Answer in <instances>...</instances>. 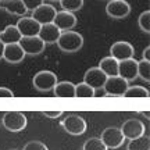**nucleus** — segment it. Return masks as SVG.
<instances>
[{
    "mask_svg": "<svg viewBox=\"0 0 150 150\" xmlns=\"http://www.w3.org/2000/svg\"><path fill=\"white\" fill-rule=\"evenodd\" d=\"M56 43H57L60 50H63L65 53H75L83 46V36L79 32H75L72 29L63 31Z\"/></svg>",
    "mask_w": 150,
    "mask_h": 150,
    "instance_id": "f257e3e1",
    "label": "nucleus"
},
{
    "mask_svg": "<svg viewBox=\"0 0 150 150\" xmlns=\"http://www.w3.org/2000/svg\"><path fill=\"white\" fill-rule=\"evenodd\" d=\"M83 150H108L100 138H89L83 143Z\"/></svg>",
    "mask_w": 150,
    "mask_h": 150,
    "instance_id": "bb28decb",
    "label": "nucleus"
},
{
    "mask_svg": "<svg viewBox=\"0 0 150 150\" xmlns=\"http://www.w3.org/2000/svg\"><path fill=\"white\" fill-rule=\"evenodd\" d=\"M128 86V81L121 78L120 75H115V76H108L106 83L103 85V91L106 93V96L122 97Z\"/></svg>",
    "mask_w": 150,
    "mask_h": 150,
    "instance_id": "20e7f679",
    "label": "nucleus"
},
{
    "mask_svg": "<svg viewBox=\"0 0 150 150\" xmlns=\"http://www.w3.org/2000/svg\"><path fill=\"white\" fill-rule=\"evenodd\" d=\"M118 63L120 61H117L114 57L108 56V57H104V59L100 60L97 67L107 76H115V75H118Z\"/></svg>",
    "mask_w": 150,
    "mask_h": 150,
    "instance_id": "412c9836",
    "label": "nucleus"
},
{
    "mask_svg": "<svg viewBox=\"0 0 150 150\" xmlns=\"http://www.w3.org/2000/svg\"><path fill=\"white\" fill-rule=\"evenodd\" d=\"M100 139L107 149H118L125 142V138H124L121 129L115 128V127H108L104 129L100 135Z\"/></svg>",
    "mask_w": 150,
    "mask_h": 150,
    "instance_id": "423d86ee",
    "label": "nucleus"
},
{
    "mask_svg": "<svg viewBox=\"0 0 150 150\" xmlns=\"http://www.w3.org/2000/svg\"><path fill=\"white\" fill-rule=\"evenodd\" d=\"M0 10L20 17H24L28 13L21 0H0Z\"/></svg>",
    "mask_w": 150,
    "mask_h": 150,
    "instance_id": "a211bd4d",
    "label": "nucleus"
},
{
    "mask_svg": "<svg viewBox=\"0 0 150 150\" xmlns=\"http://www.w3.org/2000/svg\"><path fill=\"white\" fill-rule=\"evenodd\" d=\"M50 1H60V0H50Z\"/></svg>",
    "mask_w": 150,
    "mask_h": 150,
    "instance_id": "c9c22d12",
    "label": "nucleus"
},
{
    "mask_svg": "<svg viewBox=\"0 0 150 150\" xmlns=\"http://www.w3.org/2000/svg\"><path fill=\"white\" fill-rule=\"evenodd\" d=\"M106 13L111 18L121 20L131 14V6L125 0H110L106 6Z\"/></svg>",
    "mask_w": 150,
    "mask_h": 150,
    "instance_id": "6e6552de",
    "label": "nucleus"
},
{
    "mask_svg": "<svg viewBox=\"0 0 150 150\" xmlns=\"http://www.w3.org/2000/svg\"><path fill=\"white\" fill-rule=\"evenodd\" d=\"M22 150H49V149L45 143L39 142V140H31V142H28L27 145L24 146Z\"/></svg>",
    "mask_w": 150,
    "mask_h": 150,
    "instance_id": "c85d7f7f",
    "label": "nucleus"
},
{
    "mask_svg": "<svg viewBox=\"0 0 150 150\" xmlns=\"http://www.w3.org/2000/svg\"><path fill=\"white\" fill-rule=\"evenodd\" d=\"M107 78L108 76L99 67H92L83 75V82L93 88L95 91H99V89H103V85L106 83Z\"/></svg>",
    "mask_w": 150,
    "mask_h": 150,
    "instance_id": "1a4fd4ad",
    "label": "nucleus"
},
{
    "mask_svg": "<svg viewBox=\"0 0 150 150\" xmlns=\"http://www.w3.org/2000/svg\"><path fill=\"white\" fill-rule=\"evenodd\" d=\"M16 27L20 31L21 36H38L39 29H40V24L35 21L32 17L24 16L18 20Z\"/></svg>",
    "mask_w": 150,
    "mask_h": 150,
    "instance_id": "ddd939ff",
    "label": "nucleus"
},
{
    "mask_svg": "<svg viewBox=\"0 0 150 150\" xmlns=\"http://www.w3.org/2000/svg\"><path fill=\"white\" fill-rule=\"evenodd\" d=\"M118 75L125 81H134L138 78V61L134 59H127L118 63Z\"/></svg>",
    "mask_w": 150,
    "mask_h": 150,
    "instance_id": "4468645a",
    "label": "nucleus"
},
{
    "mask_svg": "<svg viewBox=\"0 0 150 150\" xmlns=\"http://www.w3.org/2000/svg\"><path fill=\"white\" fill-rule=\"evenodd\" d=\"M43 115L47 118H59L61 114H63V111L61 110H54V111H42Z\"/></svg>",
    "mask_w": 150,
    "mask_h": 150,
    "instance_id": "2f4dec72",
    "label": "nucleus"
},
{
    "mask_svg": "<svg viewBox=\"0 0 150 150\" xmlns=\"http://www.w3.org/2000/svg\"><path fill=\"white\" fill-rule=\"evenodd\" d=\"M56 13H57V10H56L52 4L42 3L39 7H36L35 10H32V18L36 22H39L40 25H43V24H50V22H53L54 17H56Z\"/></svg>",
    "mask_w": 150,
    "mask_h": 150,
    "instance_id": "f8f14e48",
    "label": "nucleus"
},
{
    "mask_svg": "<svg viewBox=\"0 0 150 150\" xmlns=\"http://www.w3.org/2000/svg\"><path fill=\"white\" fill-rule=\"evenodd\" d=\"M138 24H139V28L145 33H150V11L149 10L143 11L140 14L139 18H138Z\"/></svg>",
    "mask_w": 150,
    "mask_h": 150,
    "instance_id": "cd10ccee",
    "label": "nucleus"
},
{
    "mask_svg": "<svg viewBox=\"0 0 150 150\" xmlns=\"http://www.w3.org/2000/svg\"><path fill=\"white\" fill-rule=\"evenodd\" d=\"M150 93L146 89L145 86L140 85H134V86H128V89L124 93V97H149Z\"/></svg>",
    "mask_w": 150,
    "mask_h": 150,
    "instance_id": "b1692460",
    "label": "nucleus"
},
{
    "mask_svg": "<svg viewBox=\"0 0 150 150\" xmlns=\"http://www.w3.org/2000/svg\"><path fill=\"white\" fill-rule=\"evenodd\" d=\"M53 93L56 97H75V85L70 81L57 82L53 88Z\"/></svg>",
    "mask_w": 150,
    "mask_h": 150,
    "instance_id": "aec40b11",
    "label": "nucleus"
},
{
    "mask_svg": "<svg viewBox=\"0 0 150 150\" xmlns=\"http://www.w3.org/2000/svg\"><path fill=\"white\" fill-rule=\"evenodd\" d=\"M1 125L10 132H20L27 127V115L21 111H7L1 117Z\"/></svg>",
    "mask_w": 150,
    "mask_h": 150,
    "instance_id": "f03ea898",
    "label": "nucleus"
},
{
    "mask_svg": "<svg viewBox=\"0 0 150 150\" xmlns=\"http://www.w3.org/2000/svg\"><path fill=\"white\" fill-rule=\"evenodd\" d=\"M127 150H150V138L143 134L139 138L129 139Z\"/></svg>",
    "mask_w": 150,
    "mask_h": 150,
    "instance_id": "4be33fe9",
    "label": "nucleus"
},
{
    "mask_svg": "<svg viewBox=\"0 0 150 150\" xmlns=\"http://www.w3.org/2000/svg\"><path fill=\"white\" fill-rule=\"evenodd\" d=\"M57 82H59L57 75L54 74V72H52V71H47V70L36 72V74L33 75V79H32L33 88L39 92L53 91V88L56 86Z\"/></svg>",
    "mask_w": 150,
    "mask_h": 150,
    "instance_id": "7ed1b4c3",
    "label": "nucleus"
},
{
    "mask_svg": "<svg viewBox=\"0 0 150 150\" xmlns=\"http://www.w3.org/2000/svg\"><path fill=\"white\" fill-rule=\"evenodd\" d=\"M10 150H18V149H10Z\"/></svg>",
    "mask_w": 150,
    "mask_h": 150,
    "instance_id": "e433bc0d",
    "label": "nucleus"
},
{
    "mask_svg": "<svg viewBox=\"0 0 150 150\" xmlns=\"http://www.w3.org/2000/svg\"><path fill=\"white\" fill-rule=\"evenodd\" d=\"M4 47H6V45L3 42H0V60L3 59V52H4Z\"/></svg>",
    "mask_w": 150,
    "mask_h": 150,
    "instance_id": "72a5a7b5",
    "label": "nucleus"
},
{
    "mask_svg": "<svg viewBox=\"0 0 150 150\" xmlns=\"http://www.w3.org/2000/svg\"><path fill=\"white\" fill-rule=\"evenodd\" d=\"M96 91L91 86L85 83L83 81L75 85V97H95Z\"/></svg>",
    "mask_w": 150,
    "mask_h": 150,
    "instance_id": "5701e85b",
    "label": "nucleus"
},
{
    "mask_svg": "<svg viewBox=\"0 0 150 150\" xmlns=\"http://www.w3.org/2000/svg\"><path fill=\"white\" fill-rule=\"evenodd\" d=\"M76 17H75L74 13H68V11H57L56 13V17L53 20V24L59 28L60 31H70L76 25Z\"/></svg>",
    "mask_w": 150,
    "mask_h": 150,
    "instance_id": "2eb2a0df",
    "label": "nucleus"
},
{
    "mask_svg": "<svg viewBox=\"0 0 150 150\" xmlns=\"http://www.w3.org/2000/svg\"><path fill=\"white\" fill-rule=\"evenodd\" d=\"M61 8L68 13H75L83 7V0H60Z\"/></svg>",
    "mask_w": 150,
    "mask_h": 150,
    "instance_id": "393cba45",
    "label": "nucleus"
},
{
    "mask_svg": "<svg viewBox=\"0 0 150 150\" xmlns=\"http://www.w3.org/2000/svg\"><path fill=\"white\" fill-rule=\"evenodd\" d=\"M143 60L150 61V47H149V46H147V47L145 49V52H143Z\"/></svg>",
    "mask_w": 150,
    "mask_h": 150,
    "instance_id": "473e14b6",
    "label": "nucleus"
},
{
    "mask_svg": "<svg viewBox=\"0 0 150 150\" xmlns=\"http://www.w3.org/2000/svg\"><path fill=\"white\" fill-rule=\"evenodd\" d=\"M21 1L24 3V6H25V8L28 11L35 10L36 7H39L43 3V0H21Z\"/></svg>",
    "mask_w": 150,
    "mask_h": 150,
    "instance_id": "c756f323",
    "label": "nucleus"
},
{
    "mask_svg": "<svg viewBox=\"0 0 150 150\" xmlns=\"http://www.w3.org/2000/svg\"><path fill=\"white\" fill-rule=\"evenodd\" d=\"M138 76L145 82H150V61L146 60L138 61Z\"/></svg>",
    "mask_w": 150,
    "mask_h": 150,
    "instance_id": "a878e982",
    "label": "nucleus"
},
{
    "mask_svg": "<svg viewBox=\"0 0 150 150\" xmlns=\"http://www.w3.org/2000/svg\"><path fill=\"white\" fill-rule=\"evenodd\" d=\"M143 117H145V118H146V120H149V118H150L149 110H145V111H143Z\"/></svg>",
    "mask_w": 150,
    "mask_h": 150,
    "instance_id": "f704fd0d",
    "label": "nucleus"
},
{
    "mask_svg": "<svg viewBox=\"0 0 150 150\" xmlns=\"http://www.w3.org/2000/svg\"><path fill=\"white\" fill-rule=\"evenodd\" d=\"M21 33L17 29L16 25H8L4 29L0 31V42L4 45H11V43H18L21 40Z\"/></svg>",
    "mask_w": 150,
    "mask_h": 150,
    "instance_id": "6ab92c4d",
    "label": "nucleus"
},
{
    "mask_svg": "<svg viewBox=\"0 0 150 150\" xmlns=\"http://www.w3.org/2000/svg\"><path fill=\"white\" fill-rule=\"evenodd\" d=\"M18 43L25 56H39L46 47L45 42L39 36H22Z\"/></svg>",
    "mask_w": 150,
    "mask_h": 150,
    "instance_id": "0eeeda50",
    "label": "nucleus"
},
{
    "mask_svg": "<svg viewBox=\"0 0 150 150\" xmlns=\"http://www.w3.org/2000/svg\"><path fill=\"white\" fill-rule=\"evenodd\" d=\"M120 129H121L125 139H135V138H139L145 134V125L136 118L127 120Z\"/></svg>",
    "mask_w": 150,
    "mask_h": 150,
    "instance_id": "9b49d317",
    "label": "nucleus"
},
{
    "mask_svg": "<svg viewBox=\"0 0 150 150\" xmlns=\"http://www.w3.org/2000/svg\"><path fill=\"white\" fill-rule=\"evenodd\" d=\"M0 97H14V93L11 89L6 86H0Z\"/></svg>",
    "mask_w": 150,
    "mask_h": 150,
    "instance_id": "7c9ffc66",
    "label": "nucleus"
},
{
    "mask_svg": "<svg viewBox=\"0 0 150 150\" xmlns=\"http://www.w3.org/2000/svg\"><path fill=\"white\" fill-rule=\"evenodd\" d=\"M60 33H61V31L54 25L53 22H50V24H43V25H40V29H39L38 36L45 42V45H52V43L57 42Z\"/></svg>",
    "mask_w": 150,
    "mask_h": 150,
    "instance_id": "f3484780",
    "label": "nucleus"
},
{
    "mask_svg": "<svg viewBox=\"0 0 150 150\" xmlns=\"http://www.w3.org/2000/svg\"><path fill=\"white\" fill-rule=\"evenodd\" d=\"M3 59L7 63L11 64H18L25 59V53L21 49L20 43H11V45H6L4 52H3Z\"/></svg>",
    "mask_w": 150,
    "mask_h": 150,
    "instance_id": "dca6fc26",
    "label": "nucleus"
},
{
    "mask_svg": "<svg viewBox=\"0 0 150 150\" xmlns=\"http://www.w3.org/2000/svg\"><path fill=\"white\" fill-rule=\"evenodd\" d=\"M134 46L125 40H118V42L112 43L111 47H110V56L114 57L117 61L134 59Z\"/></svg>",
    "mask_w": 150,
    "mask_h": 150,
    "instance_id": "9d476101",
    "label": "nucleus"
},
{
    "mask_svg": "<svg viewBox=\"0 0 150 150\" xmlns=\"http://www.w3.org/2000/svg\"><path fill=\"white\" fill-rule=\"evenodd\" d=\"M60 125L64 128L67 134L72 136H79L86 131V121L81 115L76 114H70L60 122Z\"/></svg>",
    "mask_w": 150,
    "mask_h": 150,
    "instance_id": "39448f33",
    "label": "nucleus"
}]
</instances>
